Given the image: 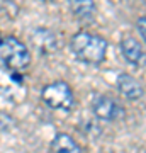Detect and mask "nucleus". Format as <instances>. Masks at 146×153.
Instances as JSON below:
<instances>
[{
    "mask_svg": "<svg viewBox=\"0 0 146 153\" xmlns=\"http://www.w3.org/2000/svg\"><path fill=\"white\" fill-rule=\"evenodd\" d=\"M92 112L93 116L100 121L105 123H114V121H121L126 116V109L116 100V99L109 97V95H97L92 100Z\"/></svg>",
    "mask_w": 146,
    "mask_h": 153,
    "instance_id": "4",
    "label": "nucleus"
},
{
    "mask_svg": "<svg viewBox=\"0 0 146 153\" xmlns=\"http://www.w3.org/2000/svg\"><path fill=\"white\" fill-rule=\"evenodd\" d=\"M44 2H51V0H44Z\"/></svg>",
    "mask_w": 146,
    "mask_h": 153,
    "instance_id": "12",
    "label": "nucleus"
},
{
    "mask_svg": "<svg viewBox=\"0 0 146 153\" xmlns=\"http://www.w3.org/2000/svg\"><path fill=\"white\" fill-rule=\"evenodd\" d=\"M121 51H122V56L126 58L127 63L138 66V68H143L146 66V53L141 43L138 39H134L133 36H124L121 39Z\"/></svg>",
    "mask_w": 146,
    "mask_h": 153,
    "instance_id": "6",
    "label": "nucleus"
},
{
    "mask_svg": "<svg viewBox=\"0 0 146 153\" xmlns=\"http://www.w3.org/2000/svg\"><path fill=\"white\" fill-rule=\"evenodd\" d=\"M31 63V53L24 43L17 38H9L0 41V65L12 71L24 70Z\"/></svg>",
    "mask_w": 146,
    "mask_h": 153,
    "instance_id": "2",
    "label": "nucleus"
},
{
    "mask_svg": "<svg viewBox=\"0 0 146 153\" xmlns=\"http://www.w3.org/2000/svg\"><path fill=\"white\" fill-rule=\"evenodd\" d=\"M29 43L39 55H51L60 48L58 36L48 27H36L29 33Z\"/></svg>",
    "mask_w": 146,
    "mask_h": 153,
    "instance_id": "5",
    "label": "nucleus"
},
{
    "mask_svg": "<svg viewBox=\"0 0 146 153\" xmlns=\"http://www.w3.org/2000/svg\"><path fill=\"white\" fill-rule=\"evenodd\" d=\"M49 148L56 153H78L82 150L80 145L70 136V134H66V133H58L56 136L53 138V141L49 145Z\"/></svg>",
    "mask_w": 146,
    "mask_h": 153,
    "instance_id": "9",
    "label": "nucleus"
},
{
    "mask_svg": "<svg viewBox=\"0 0 146 153\" xmlns=\"http://www.w3.org/2000/svg\"><path fill=\"white\" fill-rule=\"evenodd\" d=\"M41 97H43L44 104L51 107V109L56 111H68L73 109L75 105V95H73V90L66 82L63 80H58V82H53L46 85L41 92Z\"/></svg>",
    "mask_w": 146,
    "mask_h": 153,
    "instance_id": "3",
    "label": "nucleus"
},
{
    "mask_svg": "<svg viewBox=\"0 0 146 153\" xmlns=\"http://www.w3.org/2000/svg\"><path fill=\"white\" fill-rule=\"evenodd\" d=\"M12 123H14V119H12L10 116H7L5 112L0 111V129H9L12 126Z\"/></svg>",
    "mask_w": 146,
    "mask_h": 153,
    "instance_id": "11",
    "label": "nucleus"
},
{
    "mask_svg": "<svg viewBox=\"0 0 146 153\" xmlns=\"http://www.w3.org/2000/svg\"><path fill=\"white\" fill-rule=\"evenodd\" d=\"M70 48L76 60L87 65H99L105 60L107 55V41L88 31L73 34L70 39Z\"/></svg>",
    "mask_w": 146,
    "mask_h": 153,
    "instance_id": "1",
    "label": "nucleus"
},
{
    "mask_svg": "<svg viewBox=\"0 0 146 153\" xmlns=\"http://www.w3.org/2000/svg\"><path fill=\"white\" fill-rule=\"evenodd\" d=\"M116 87L122 97H126L127 100H133V102L139 100L143 97V92H145L139 80L129 73H119L116 78Z\"/></svg>",
    "mask_w": 146,
    "mask_h": 153,
    "instance_id": "7",
    "label": "nucleus"
},
{
    "mask_svg": "<svg viewBox=\"0 0 146 153\" xmlns=\"http://www.w3.org/2000/svg\"><path fill=\"white\" fill-rule=\"evenodd\" d=\"M136 29H138L139 36L143 38V41L146 43V17H139V19H138V22H136Z\"/></svg>",
    "mask_w": 146,
    "mask_h": 153,
    "instance_id": "10",
    "label": "nucleus"
},
{
    "mask_svg": "<svg viewBox=\"0 0 146 153\" xmlns=\"http://www.w3.org/2000/svg\"><path fill=\"white\" fill-rule=\"evenodd\" d=\"M68 7L71 14L80 21H92L97 12L93 0H68Z\"/></svg>",
    "mask_w": 146,
    "mask_h": 153,
    "instance_id": "8",
    "label": "nucleus"
}]
</instances>
